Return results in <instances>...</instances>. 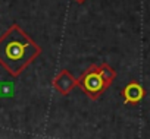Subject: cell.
<instances>
[{"mask_svg":"<svg viewBox=\"0 0 150 139\" xmlns=\"http://www.w3.org/2000/svg\"><path fill=\"white\" fill-rule=\"evenodd\" d=\"M40 54L41 47L18 24L0 35V64L13 78H18Z\"/></svg>","mask_w":150,"mask_h":139,"instance_id":"obj_1","label":"cell"},{"mask_svg":"<svg viewBox=\"0 0 150 139\" xmlns=\"http://www.w3.org/2000/svg\"><path fill=\"white\" fill-rule=\"evenodd\" d=\"M97 69H99V75H100V78H102V81H103V84L108 89L113 84V81L116 79V71L112 66H109L108 63L97 64Z\"/></svg>","mask_w":150,"mask_h":139,"instance_id":"obj_5","label":"cell"},{"mask_svg":"<svg viewBox=\"0 0 150 139\" xmlns=\"http://www.w3.org/2000/svg\"><path fill=\"white\" fill-rule=\"evenodd\" d=\"M122 98H124V103L125 104H138L144 95H146V89L143 88V85L137 81H131L128 82L124 89H122Z\"/></svg>","mask_w":150,"mask_h":139,"instance_id":"obj_4","label":"cell"},{"mask_svg":"<svg viewBox=\"0 0 150 139\" xmlns=\"http://www.w3.org/2000/svg\"><path fill=\"white\" fill-rule=\"evenodd\" d=\"M74 2H75V3H78V5H83V3L87 2V0H74Z\"/></svg>","mask_w":150,"mask_h":139,"instance_id":"obj_6","label":"cell"},{"mask_svg":"<svg viewBox=\"0 0 150 139\" xmlns=\"http://www.w3.org/2000/svg\"><path fill=\"white\" fill-rule=\"evenodd\" d=\"M78 87L84 91V94H87V97L90 100H99L100 95L103 94V91L106 89L100 75H99V69L97 64L90 66L87 71L80 76L78 79Z\"/></svg>","mask_w":150,"mask_h":139,"instance_id":"obj_2","label":"cell"},{"mask_svg":"<svg viewBox=\"0 0 150 139\" xmlns=\"http://www.w3.org/2000/svg\"><path fill=\"white\" fill-rule=\"evenodd\" d=\"M78 87V79L75 78L69 71H66V69H62V71L54 76L53 79V88L57 94L60 95H68L74 88Z\"/></svg>","mask_w":150,"mask_h":139,"instance_id":"obj_3","label":"cell"}]
</instances>
